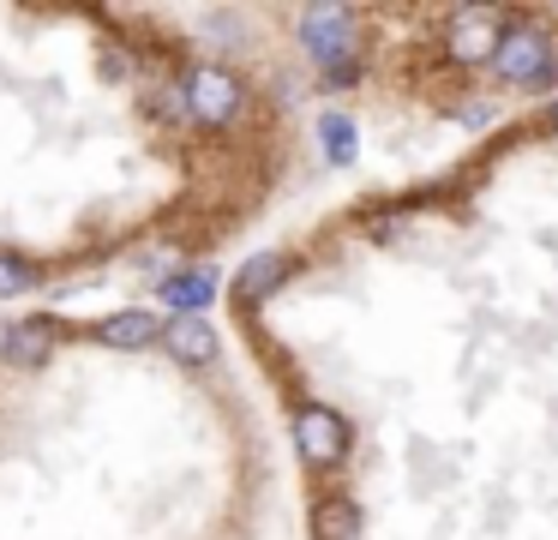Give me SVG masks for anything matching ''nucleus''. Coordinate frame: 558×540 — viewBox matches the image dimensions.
<instances>
[{"label": "nucleus", "mask_w": 558, "mask_h": 540, "mask_svg": "<svg viewBox=\"0 0 558 540\" xmlns=\"http://www.w3.org/2000/svg\"><path fill=\"white\" fill-rule=\"evenodd\" d=\"M294 439H301L306 468H330L342 451H349V427H342L330 408H318V403L294 408Z\"/></svg>", "instance_id": "nucleus-1"}, {"label": "nucleus", "mask_w": 558, "mask_h": 540, "mask_svg": "<svg viewBox=\"0 0 558 540\" xmlns=\"http://www.w3.org/2000/svg\"><path fill=\"white\" fill-rule=\"evenodd\" d=\"M181 91H186V108H193L198 120H229L234 103H241V84H234V72H222V67H198Z\"/></svg>", "instance_id": "nucleus-2"}, {"label": "nucleus", "mask_w": 558, "mask_h": 540, "mask_svg": "<svg viewBox=\"0 0 558 540\" xmlns=\"http://www.w3.org/2000/svg\"><path fill=\"white\" fill-rule=\"evenodd\" d=\"M162 343H169V355L186 360V367H198V360H217V331H210L198 312H186V319L162 324Z\"/></svg>", "instance_id": "nucleus-3"}, {"label": "nucleus", "mask_w": 558, "mask_h": 540, "mask_svg": "<svg viewBox=\"0 0 558 540\" xmlns=\"http://www.w3.org/2000/svg\"><path fill=\"white\" fill-rule=\"evenodd\" d=\"M49 348H54L49 324H13V331L0 336V360H7V367H43Z\"/></svg>", "instance_id": "nucleus-4"}, {"label": "nucleus", "mask_w": 558, "mask_h": 540, "mask_svg": "<svg viewBox=\"0 0 558 540\" xmlns=\"http://www.w3.org/2000/svg\"><path fill=\"white\" fill-rule=\"evenodd\" d=\"M97 336L109 348H150L162 336V319H150V312H114V319H102Z\"/></svg>", "instance_id": "nucleus-5"}, {"label": "nucleus", "mask_w": 558, "mask_h": 540, "mask_svg": "<svg viewBox=\"0 0 558 540\" xmlns=\"http://www.w3.org/2000/svg\"><path fill=\"white\" fill-rule=\"evenodd\" d=\"M162 300H169V307H181V319L186 312H198L210 300V271H181V276H169V283H162Z\"/></svg>", "instance_id": "nucleus-6"}, {"label": "nucleus", "mask_w": 558, "mask_h": 540, "mask_svg": "<svg viewBox=\"0 0 558 540\" xmlns=\"http://www.w3.org/2000/svg\"><path fill=\"white\" fill-rule=\"evenodd\" d=\"M282 271H289V259H282V252H258V259H253V264H246V271H241V283H234V295H241V300L265 295V288L277 283Z\"/></svg>", "instance_id": "nucleus-7"}, {"label": "nucleus", "mask_w": 558, "mask_h": 540, "mask_svg": "<svg viewBox=\"0 0 558 540\" xmlns=\"http://www.w3.org/2000/svg\"><path fill=\"white\" fill-rule=\"evenodd\" d=\"M313 528H318V540H354V511L337 499H325L313 511Z\"/></svg>", "instance_id": "nucleus-8"}, {"label": "nucleus", "mask_w": 558, "mask_h": 540, "mask_svg": "<svg viewBox=\"0 0 558 540\" xmlns=\"http://www.w3.org/2000/svg\"><path fill=\"white\" fill-rule=\"evenodd\" d=\"M37 283V271H31L19 252H0V295H19V288H31Z\"/></svg>", "instance_id": "nucleus-9"}, {"label": "nucleus", "mask_w": 558, "mask_h": 540, "mask_svg": "<svg viewBox=\"0 0 558 540\" xmlns=\"http://www.w3.org/2000/svg\"><path fill=\"white\" fill-rule=\"evenodd\" d=\"M553 127H558V103H553Z\"/></svg>", "instance_id": "nucleus-10"}]
</instances>
